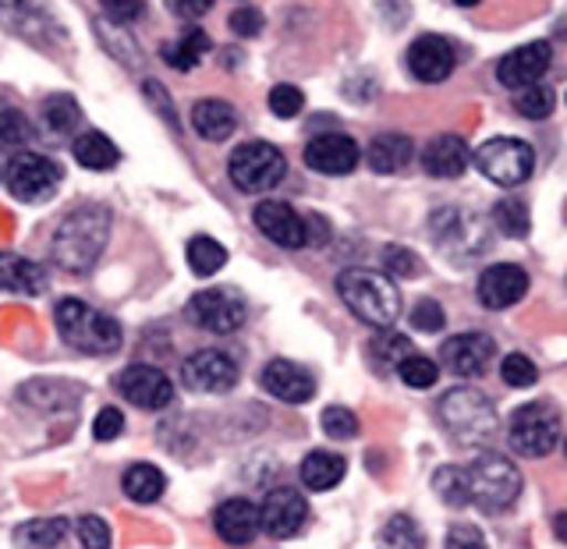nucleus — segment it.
Here are the masks:
<instances>
[{"label":"nucleus","instance_id":"f8f14e48","mask_svg":"<svg viewBox=\"0 0 567 549\" xmlns=\"http://www.w3.org/2000/svg\"><path fill=\"white\" fill-rule=\"evenodd\" d=\"M309 521V500L291 486H277L259 504V531L270 539H295Z\"/></svg>","mask_w":567,"mask_h":549},{"label":"nucleus","instance_id":"bb28decb","mask_svg":"<svg viewBox=\"0 0 567 549\" xmlns=\"http://www.w3.org/2000/svg\"><path fill=\"white\" fill-rule=\"evenodd\" d=\"M412 156H415L412 138L398 135V132L377 135V138L369 142V149H365L369 167L377 170V174H398V170H404L408 164H412Z\"/></svg>","mask_w":567,"mask_h":549},{"label":"nucleus","instance_id":"c9c22d12","mask_svg":"<svg viewBox=\"0 0 567 549\" xmlns=\"http://www.w3.org/2000/svg\"><path fill=\"white\" fill-rule=\"evenodd\" d=\"M380 542H383V549H425L422 528L408 518V514H394V518L383 525Z\"/></svg>","mask_w":567,"mask_h":549},{"label":"nucleus","instance_id":"f704fd0d","mask_svg":"<svg viewBox=\"0 0 567 549\" xmlns=\"http://www.w3.org/2000/svg\"><path fill=\"white\" fill-rule=\"evenodd\" d=\"M493 224L504 238H528L532 230L528 206L522 199H501L493 206Z\"/></svg>","mask_w":567,"mask_h":549},{"label":"nucleus","instance_id":"a19ab883","mask_svg":"<svg viewBox=\"0 0 567 549\" xmlns=\"http://www.w3.org/2000/svg\"><path fill=\"white\" fill-rule=\"evenodd\" d=\"M501 376H504V383H507V386H514V390H525V386H532V383L539 380V372H536V365H532L528 354L511 351L507 359L501 362Z\"/></svg>","mask_w":567,"mask_h":549},{"label":"nucleus","instance_id":"8fccbe9b","mask_svg":"<svg viewBox=\"0 0 567 549\" xmlns=\"http://www.w3.org/2000/svg\"><path fill=\"white\" fill-rule=\"evenodd\" d=\"M230 32L238 35V40H252V35L262 32V14L256 8H238L235 14H230Z\"/></svg>","mask_w":567,"mask_h":549},{"label":"nucleus","instance_id":"603ef678","mask_svg":"<svg viewBox=\"0 0 567 549\" xmlns=\"http://www.w3.org/2000/svg\"><path fill=\"white\" fill-rule=\"evenodd\" d=\"M209 4H213V0H167V8H171L174 14H185V18H199V14H206Z\"/></svg>","mask_w":567,"mask_h":549},{"label":"nucleus","instance_id":"a18cd8bd","mask_svg":"<svg viewBox=\"0 0 567 549\" xmlns=\"http://www.w3.org/2000/svg\"><path fill=\"white\" fill-rule=\"evenodd\" d=\"M301 106H306V96H301V89L298 85H274L270 89V111L277 114V117H295V114H301Z\"/></svg>","mask_w":567,"mask_h":549},{"label":"nucleus","instance_id":"20e7f679","mask_svg":"<svg viewBox=\"0 0 567 549\" xmlns=\"http://www.w3.org/2000/svg\"><path fill=\"white\" fill-rule=\"evenodd\" d=\"M436 415L457 447H483V443L496 436V425H501L493 401L475 386L447 390L436 404Z\"/></svg>","mask_w":567,"mask_h":549},{"label":"nucleus","instance_id":"a878e982","mask_svg":"<svg viewBox=\"0 0 567 549\" xmlns=\"http://www.w3.org/2000/svg\"><path fill=\"white\" fill-rule=\"evenodd\" d=\"M192 128L206 142H224V138L235 135L238 114H235V106L224 103V100H203V103L192 106Z\"/></svg>","mask_w":567,"mask_h":549},{"label":"nucleus","instance_id":"423d86ee","mask_svg":"<svg viewBox=\"0 0 567 549\" xmlns=\"http://www.w3.org/2000/svg\"><path fill=\"white\" fill-rule=\"evenodd\" d=\"M227 174H230V182H235L238 191L262 195V191H270L284 182V174H288V159H284V153L274 146V142L256 138V142H245V146H238L235 153H230Z\"/></svg>","mask_w":567,"mask_h":549},{"label":"nucleus","instance_id":"a211bd4d","mask_svg":"<svg viewBox=\"0 0 567 549\" xmlns=\"http://www.w3.org/2000/svg\"><path fill=\"white\" fill-rule=\"evenodd\" d=\"M359 156H362V149L351 135L327 132V135H316L306 146V167H312L316 174L341 177L359 167Z\"/></svg>","mask_w":567,"mask_h":549},{"label":"nucleus","instance_id":"c85d7f7f","mask_svg":"<svg viewBox=\"0 0 567 549\" xmlns=\"http://www.w3.org/2000/svg\"><path fill=\"white\" fill-rule=\"evenodd\" d=\"M348 465H344V457L341 454H330V450H312L306 460H301V486L312 489V493H327L333 489L337 483L344 478Z\"/></svg>","mask_w":567,"mask_h":549},{"label":"nucleus","instance_id":"39448f33","mask_svg":"<svg viewBox=\"0 0 567 549\" xmlns=\"http://www.w3.org/2000/svg\"><path fill=\"white\" fill-rule=\"evenodd\" d=\"M53 323L68 348L85 351V354H114L121 348V327L114 315H103L82 298H64L58 301V312H53Z\"/></svg>","mask_w":567,"mask_h":549},{"label":"nucleus","instance_id":"1a4fd4ad","mask_svg":"<svg viewBox=\"0 0 567 549\" xmlns=\"http://www.w3.org/2000/svg\"><path fill=\"white\" fill-rule=\"evenodd\" d=\"M511 447L522 457H546L560 443V415L549 404H522L507 425Z\"/></svg>","mask_w":567,"mask_h":549},{"label":"nucleus","instance_id":"5701e85b","mask_svg":"<svg viewBox=\"0 0 567 549\" xmlns=\"http://www.w3.org/2000/svg\"><path fill=\"white\" fill-rule=\"evenodd\" d=\"M0 25L8 32L25 35L32 43H47L50 32L61 35V29L53 25L50 11L40 4V0H0Z\"/></svg>","mask_w":567,"mask_h":549},{"label":"nucleus","instance_id":"412c9836","mask_svg":"<svg viewBox=\"0 0 567 549\" xmlns=\"http://www.w3.org/2000/svg\"><path fill=\"white\" fill-rule=\"evenodd\" d=\"M454 46L443 40V35H419V40L408 46V68H412V75L419 82H443L451 79L454 71Z\"/></svg>","mask_w":567,"mask_h":549},{"label":"nucleus","instance_id":"aec40b11","mask_svg":"<svg viewBox=\"0 0 567 549\" xmlns=\"http://www.w3.org/2000/svg\"><path fill=\"white\" fill-rule=\"evenodd\" d=\"M262 390L266 394H274L277 401L284 404H306L312 401L316 394V380H312V372L309 369H301L288 359H274V362H266L262 365Z\"/></svg>","mask_w":567,"mask_h":549},{"label":"nucleus","instance_id":"c756f323","mask_svg":"<svg viewBox=\"0 0 567 549\" xmlns=\"http://www.w3.org/2000/svg\"><path fill=\"white\" fill-rule=\"evenodd\" d=\"M75 159L89 170H111V167H117L121 149L103 132H85L75 138Z\"/></svg>","mask_w":567,"mask_h":549},{"label":"nucleus","instance_id":"09e8293b","mask_svg":"<svg viewBox=\"0 0 567 549\" xmlns=\"http://www.w3.org/2000/svg\"><path fill=\"white\" fill-rule=\"evenodd\" d=\"M121 429H124V415H121V407H103V412L93 418V436H96L100 443L117 439V436H121Z\"/></svg>","mask_w":567,"mask_h":549},{"label":"nucleus","instance_id":"49530a36","mask_svg":"<svg viewBox=\"0 0 567 549\" xmlns=\"http://www.w3.org/2000/svg\"><path fill=\"white\" fill-rule=\"evenodd\" d=\"M443 323H447V315H443L440 301H433V298H422L419 305L412 309V327L419 333H440Z\"/></svg>","mask_w":567,"mask_h":549},{"label":"nucleus","instance_id":"ea45409f","mask_svg":"<svg viewBox=\"0 0 567 549\" xmlns=\"http://www.w3.org/2000/svg\"><path fill=\"white\" fill-rule=\"evenodd\" d=\"M383 270H386V277L415 280L422 273V259L404 245H386L383 248Z\"/></svg>","mask_w":567,"mask_h":549},{"label":"nucleus","instance_id":"3c124183","mask_svg":"<svg viewBox=\"0 0 567 549\" xmlns=\"http://www.w3.org/2000/svg\"><path fill=\"white\" fill-rule=\"evenodd\" d=\"M443 549H486V539L478 536L475 528L457 525V528L447 531V546H443Z\"/></svg>","mask_w":567,"mask_h":549},{"label":"nucleus","instance_id":"0eeeda50","mask_svg":"<svg viewBox=\"0 0 567 549\" xmlns=\"http://www.w3.org/2000/svg\"><path fill=\"white\" fill-rule=\"evenodd\" d=\"M433 235H436V245L443 256H451L457 262H468V259H478L489 248V230L486 224L475 217V213L461 209V206H443L433 213Z\"/></svg>","mask_w":567,"mask_h":549},{"label":"nucleus","instance_id":"de8ad7c7","mask_svg":"<svg viewBox=\"0 0 567 549\" xmlns=\"http://www.w3.org/2000/svg\"><path fill=\"white\" fill-rule=\"evenodd\" d=\"M100 8L114 25H132L146 14V0H100Z\"/></svg>","mask_w":567,"mask_h":549},{"label":"nucleus","instance_id":"f3484780","mask_svg":"<svg viewBox=\"0 0 567 549\" xmlns=\"http://www.w3.org/2000/svg\"><path fill=\"white\" fill-rule=\"evenodd\" d=\"M252 220L262 235L280 248H306L309 245V224H306V217H298L291 203L266 199L256 206Z\"/></svg>","mask_w":567,"mask_h":549},{"label":"nucleus","instance_id":"f257e3e1","mask_svg":"<svg viewBox=\"0 0 567 549\" xmlns=\"http://www.w3.org/2000/svg\"><path fill=\"white\" fill-rule=\"evenodd\" d=\"M433 489L447 507H478L486 514H501L518 504L522 472L504 454L483 450L472 465H443L433 475Z\"/></svg>","mask_w":567,"mask_h":549},{"label":"nucleus","instance_id":"6e6552de","mask_svg":"<svg viewBox=\"0 0 567 549\" xmlns=\"http://www.w3.org/2000/svg\"><path fill=\"white\" fill-rule=\"evenodd\" d=\"M475 167L483 170L493 185L514 188L528 182L532 167H536V153L525 138H511V135H496L475 149Z\"/></svg>","mask_w":567,"mask_h":549},{"label":"nucleus","instance_id":"9b49d317","mask_svg":"<svg viewBox=\"0 0 567 549\" xmlns=\"http://www.w3.org/2000/svg\"><path fill=\"white\" fill-rule=\"evenodd\" d=\"M188 319L199 330H209V333H235L241 330L245 323V298L238 291H230V288H213V291H199V294H192L188 301Z\"/></svg>","mask_w":567,"mask_h":549},{"label":"nucleus","instance_id":"9d476101","mask_svg":"<svg viewBox=\"0 0 567 549\" xmlns=\"http://www.w3.org/2000/svg\"><path fill=\"white\" fill-rule=\"evenodd\" d=\"M4 182L18 203H47L61 188V167L40 153L18 149L4 164Z\"/></svg>","mask_w":567,"mask_h":549},{"label":"nucleus","instance_id":"7ed1b4c3","mask_svg":"<svg viewBox=\"0 0 567 549\" xmlns=\"http://www.w3.org/2000/svg\"><path fill=\"white\" fill-rule=\"evenodd\" d=\"M337 294L372 330H390L401 315V291L386 273L377 270H344L337 277Z\"/></svg>","mask_w":567,"mask_h":549},{"label":"nucleus","instance_id":"4468645a","mask_svg":"<svg viewBox=\"0 0 567 549\" xmlns=\"http://www.w3.org/2000/svg\"><path fill=\"white\" fill-rule=\"evenodd\" d=\"M117 394L142 407V412H159V407L174 401V383L156 365H128L117 376Z\"/></svg>","mask_w":567,"mask_h":549},{"label":"nucleus","instance_id":"ddd939ff","mask_svg":"<svg viewBox=\"0 0 567 549\" xmlns=\"http://www.w3.org/2000/svg\"><path fill=\"white\" fill-rule=\"evenodd\" d=\"M182 380L195 394H227L238 386V362L217 348L195 351L182 362Z\"/></svg>","mask_w":567,"mask_h":549},{"label":"nucleus","instance_id":"2eb2a0df","mask_svg":"<svg viewBox=\"0 0 567 549\" xmlns=\"http://www.w3.org/2000/svg\"><path fill=\"white\" fill-rule=\"evenodd\" d=\"M549 64H554V46L536 40V43H525L518 50H511L507 58L496 64V79H501V85L514 89V93H522V89L543 82Z\"/></svg>","mask_w":567,"mask_h":549},{"label":"nucleus","instance_id":"b1692460","mask_svg":"<svg viewBox=\"0 0 567 549\" xmlns=\"http://www.w3.org/2000/svg\"><path fill=\"white\" fill-rule=\"evenodd\" d=\"M0 291L35 298L47 291V270L18 252H0Z\"/></svg>","mask_w":567,"mask_h":549},{"label":"nucleus","instance_id":"6ab92c4d","mask_svg":"<svg viewBox=\"0 0 567 549\" xmlns=\"http://www.w3.org/2000/svg\"><path fill=\"white\" fill-rule=\"evenodd\" d=\"M496 344L489 333H457L451 341H443L440 362L447 365L454 376H478L493 362Z\"/></svg>","mask_w":567,"mask_h":549},{"label":"nucleus","instance_id":"393cba45","mask_svg":"<svg viewBox=\"0 0 567 549\" xmlns=\"http://www.w3.org/2000/svg\"><path fill=\"white\" fill-rule=\"evenodd\" d=\"M422 167L430 177H461L468 167V146L461 135H436L422 153Z\"/></svg>","mask_w":567,"mask_h":549},{"label":"nucleus","instance_id":"72a5a7b5","mask_svg":"<svg viewBox=\"0 0 567 549\" xmlns=\"http://www.w3.org/2000/svg\"><path fill=\"white\" fill-rule=\"evenodd\" d=\"M369 354H372V365H377L380 372H398V365L408 359V354H415L412 341L394 330H380L377 341L369 344Z\"/></svg>","mask_w":567,"mask_h":549},{"label":"nucleus","instance_id":"4d7b16f0","mask_svg":"<svg viewBox=\"0 0 567 549\" xmlns=\"http://www.w3.org/2000/svg\"><path fill=\"white\" fill-rule=\"evenodd\" d=\"M564 450H567V439H564Z\"/></svg>","mask_w":567,"mask_h":549},{"label":"nucleus","instance_id":"79ce46f5","mask_svg":"<svg viewBox=\"0 0 567 549\" xmlns=\"http://www.w3.org/2000/svg\"><path fill=\"white\" fill-rule=\"evenodd\" d=\"M319 422H323V433L333 436V439H351V436H359V418H354L351 407L330 404Z\"/></svg>","mask_w":567,"mask_h":549},{"label":"nucleus","instance_id":"4c0bfd02","mask_svg":"<svg viewBox=\"0 0 567 549\" xmlns=\"http://www.w3.org/2000/svg\"><path fill=\"white\" fill-rule=\"evenodd\" d=\"M514 106H518V114L528 117V121H543L554 114V106H557V93L549 85H528L522 89L518 96H514Z\"/></svg>","mask_w":567,"mask_h":549},{"label":"nucleus","instance_id":"473e14b6","mask_svg":"<svg viewBox=\"0 0 567 549\" xmlns=\"http://www.w3.org/2000/svg\"><path fill=\"white\" fill-rule=\"evenodd\" d=\"M209 50V40H206V32L203 29H192L185 35H177L174 43L164 46V61L174 68V71H192V68H199L203 61V53Z\"/></svg>","mask_w":567,"mask_h":549},{"label":"nucleus","instance_id":"864d4df0","mask_svg":"<svg viewBox=\"0 0 567 549\" xmlns=\"http://www.w3.org/2000/svg\"><path fill=\"white\" fill-rule=\"evenodd\" d=\"M146 93H150L153 106H164L167 121H171V124H177V117H174V111H171V103H167V89H164V85H156V82H146Z\"/></svg>","mask_w":567,"mask_h":549},{"label":"nucleus","instance_id":"5fc2aeb1","mask_svg":"<svg viewBox=\"0 0 567 549\" xmlns=\"http://www.w3.org/2000/svg\"><path fill=\"white\" fill-rule=\"evenodd\" d=\"M554 536H557L560 542H567V510H560L557 518H554Z\"/></svg>","mask_w":567,"mask_h":549},{"label":"nucleus","instance_id":"2f4dec72","mask_svg":"<svg viewBox=\"0 0 567 549\" xmlns=\"http://www.w3.org/2000/svg\"><path fill=\"white\" fill-rule=\"evenodd\" d=\"M185 256H188V266L195 277H217L227 266V248L206 235H195L185 248Z\"/></svg>","mask_w":567,"mask_h":549},{"label":"nucleus","instance_id":"cd10ccee","mask_svg":"<svg viewBox=\"0 0 567 549\" xmlns=\"http://www.w3.org/2000/svg\"><path fill=\"white\" fill-rule=\"evenodd\" d=\"M164 489H167V475L156 465H146V460L128 465L121 475V493L128 496L132 504H156L159 496H164Z\"/></svg>","mask_w":567,"mask_h":549},{"label":"nucleus","instance_id":"c03bdc74","mask_svg":"<svg viewBox=\"0 0 567 549\" xmlns=\"http://www.w3.org/2000/svg\"><path fill=\"white\" fill-rule=\"evenodd\" d=\"M32 138V128L25 114L18 111H0V146H25V142Z\"/></svg>","mask_w":567,"mask_h":549},{"label":"nucleus","instance_id":"58836bf2","mask_svg":"<svg viewBox=\"0 0 567 549\" xmlns=\"http://www.w3.org/2000/svg\"><path fill=\"white\" fill-rule=\"evenodd\" d=\"M398 376L412 390H430L440 380V365L433 359H425V354H408V359L398 365Z\"/></svg>","mask_w":567,"mask_h":549},{"label":"nucleus","instance_id":"6e6d98bb","mask_svg":"<svg viewBox=\"0 0 567 549\" xmlns=\"http://www.w3.org/2000/svg\"><path fill=\"white\" fill-rule=\"evenodd\" d=\"M454 4H461V8H475L478 0H454Z\"/></svg>","mask_w":567,"mask_h":549},{"label":"nucleus","instance_id":"f03ea898","mask_svg":"<svg viewBox=\"0 0 567 549\" xmlns=\"http://www.w3.org/2000/svg\"><path fill=\"white\" fill-rule=\"evenodd\" d=\"M106 235H111V213L103 206H79L53 230L50 256L61 270L85 273L93 270L100 252L106 248Z\"/></svg>","mask_w":567,"mask_h":549},{"label":"nucleus","instance_id":"7c9ffc66","mask_svg":"<svg viewBox=\"0 0 567 549\" xmlns=\"http://www.w3.org/2000/svg\"><path fill=\"white\" fill-rule=\"evenodd\" d=\"M64 536H68L64 518H40V521H25L22 528H14V542L25 549H58Z\"/></svg>","mask_w":567,"mask_h":549},{"label":"nucleus","instance_id":"4be33fe9","mask_svg":"<svg viewBox=\"0 0 567 549\" xmlns=\"http://www.w3.org/2000/svg\"><path fill=\"white\" fill-rule=\"evenodd\" d=\"M213 528L227 546H248L259 536V507L245 496H230L213 514Z\"/></svg>","mask_w":567,"mask_h":549},{"label":"nucleus","instance_id":"dca6fc26","mask_svg":"<svg viewBox=\"0 0 567 549\" xmlns=\"http://www.w3.org/2000/svg\"><path fill=\"white\" fill-rule=\"evenodd\" d=\"M475 291H478V305L489 312H501V309L518 305V301L528 294V273L514 262H496L483 270Z\"/></svg>","mask_w":567,"mask_h":549},{"label":"nucleus","instance_id":"e433bc0d","mask_svg":"<svg viewBox=\"0 0 567 549\" xmlns=\"http://www.w3.org/2000/svg\"><path fill=\"white\" fill-rule=\"evenodd\" d=\"M43 121L50 124V132L53 135H75V128L82 124V111H79V103L71 100V96H50L43 103Z\"/></svg>","mask_w":567,"mask_h":549},{"label":"nucleus","instance_id":"37998d69","mask_svg":"<svg viewBox=\"0 0 567 549\" xmlns=\"http://www.w3.org/2000/svg\"><path fill=\"white\" fill-rule=\"evenodd\" d=\"M82 549H111V528L100 518V514H85L75 525Z\"/></svg>","mask_w":567,"mask_h":549}]
</instances>
